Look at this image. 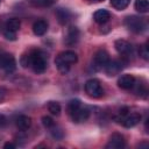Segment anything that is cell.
I'll return each instance as SVG.
<instances>
[{"label": "cell", "instance_id": "6da1fadb", "mask_svg": "<svg viewBox=\"0 0 149 149\" xmlns=\"http://www.w3.org/2000/svg\"><path fill=\"white\" fill-rule=\"evenodd\" d=\"M29 66L36 73H42L47 69V58L44 54L38 50H34L29 54Z\"/></svg>", "mask_w": 149, "mask_h": 149}, {"label": "cell", "instance_id": "7a4b0ae2", "mask_svg": "<svg viewBox=\"0 0 149 149\" xmlns=\"http://www.w3.org/2000/svg\"><path fill=\"white\" fill-rule=\"evenodd\" d=\"M125 24H126V27H127L130 31L136 33V34L144 31L146 28H147V22H146L143 19H141V17H139V16H134V15L126 17Z\"/></svg>", "mask_w": 149, "mask_h": 149}, {"label": "cell", "instance_id": "3957f363", "mask_svg": "<svg viewBox=\"0 0 149 149\" xmlns=\"http://www.w3.org/2000/svg\"><path fill=\"white\" fill-rule=\"evenodd\" d=\"M85 92L93 98H100L104 94V90L101 87V84L98 79H88L85 84Z\"/></svg>", "mask_w": 149, "mask_h": 149}, {"label": "cell", "instance_id": "277c9868", "mask_svg": "<svg viewBox=\"0 0 149 149\" xmlns=\"http://www.w3.org/2000/svg\"><path fill=\"white\" fill-rule=\"evenodd\" d=\"M0 68L3 69L6 72H13L16 68L15 58L10 54H0Z\"/></svg>", "mask_w": 149, "mask_h": 149}, {"label": "cell", "instance_id": "5b68a950", "mask_svg": "<svg viewBox=\"0 0 149 149\" xmlns=\"http://www.w3.org/2000/svg\"><path fill=\"white\" fill-rule=\"evenodd\" d=\"M109 57L107 51L105 50H98L93 57V68L94 70H101L102 68L106 66V64L108 63Z\"/></svg>", "mask_w": 149, "mask_h": 149}, {"label": "cell", "instance_id": "8992f818", "mask_svg": "<svg viewBox=\"0 0 149 149\" xmlns=\"http://www.w3.org/2000/svg\"><path fill=\"white\" fill-rule=\"evenodd\" d=\"M125 144H126L125 137L119 133H114V134L111 135L109 141L106 144V148H108V149H121V148L125 147Z\"/></svg>", "mask_w": 149, "mask_h": 149}, {"label": "cell", "instance_id": "52a82bcc", "mask_svg": "<svg viewBox=\"0 0 149 149\" xmlns=\"http://www.w3.org/2000/svg\"><path fill=\"white\" fill-rule=\"evenodd\" d=\"M79 40V30L77 27L74 26H71L69 29H68V33H66V36H65V44L71 47V45H74Z\"/></svg>", "mask_w": 149, "mask_h": 149}, {"label": "cell", "instance_id": "ba28073f", "mask_svg": "<svg viewBox=\"0 0 149 149\" xmlns=\"http://www.w3.org/2000/svg\"><path fill=\"white\" fill-rule=\"evenodd\" d=\"M122 65H123V63L121 61H112V62L108 61V63L105 66V71L108 76H115L122 70V68H123Z\"/></svg>", "mask_w": 149, "mask_h": 149}, {"label": "cell", "instance_id": "9c48e42d", "mask_svg": "<svg viewBox=\"0 0 149 149\" xmlns=\"http://www.w3.org/2000/svg\"><path fill=\"white\" fill-rule=\"evenodd\" d=\"M70 115H71L73 122L80 123V122H84V121H86V120L88 119V116H90V111H88L87 108H83V107L80 106L77 111H74V112H73L72 114H70Z\"/></svg>", "mask_w": 149, "mask_h": 149}, {"label": "cell", "instance_id": "30bf717a", "mask_svg": "<svg viewBox=\"0 0 149 149\" xmlns=\"http://www.w3.org/2000/svg\"><path fill=\"white\" fill-rule=\"evenodd\" d=\"M118 85L122 90H130L135 85V78L132 74H122L118 79Z\"/></svg>", "mask_w": 149, "mask_h": 149}, {"label": "cell", "instance_id": "8fae6325", "mask_svg": "<svg viewBox=\"0 0 149 149\" xmlns=\"http://www.w3.org/2000/svg\"><path fill=\"white\" fill-rule=\"evenodd\" d=\"M140 121H141V115L139 113H132L129 115H126L121 120V123L126 128H132V127H135Z\"/></svg>", "mask_w": 149, "mask_h": 149}, {"label": "cell", "instance_id": "7c38bea8", "mask_svg": "<svg viewBox=\"0 0 149 149\" xmlns=\"http://www.w3.org/2000/svg\"><path fill=\"white\" fill-rule=\"evenodd\" d=\"M114 45H115L116 51H118L120 55L128 56L129 54H132L133 48H132L130 43H128V42L125 41V40H118V41H115V44H114Z\"/></svg>", "mask_w": 149, "mask_h": 149}, {"label": "cell", "instance_id": "4fadbf2b", "mask_svg": "<svg viewBox=\"0 0 149 149\" xmlns=\"http://www.w3.org/2000/svg\"><path fill=\"white\" fill-rule=\"evenodd\" d=\"M93 19H94V21H95L97 23L104 24V23H106V22L111 19V14H109V12L106 10V9H98V10L93 14Z\"/></svg>", "mask_w": 149, "mask_h": 149}, {"label": "cell", "instance_id": "5bb4252c", "mask_svg": "<svg viewBox=\"0 0 149 149\" xmlns=\"http://www.w3.org/2000/svg\"><path fill=\"white\" fill-rule=\"evenodd\" d=\"M58 57H59L62 61H64L65 63H68L69 65L74 64V63H77V61H78L77 54H76L74 51H71V50H66V51L61 52V54L58 55Z\"/></svg>", "mask_w": 149, "mask_h": 149}, {"label": "cell", "instance_id": "9a60e30c", "mask_svg": "<svg viewBox=\"0 0 149 149\" xmlns=\"http://www.w3.org/2000/svg\"><path fill=\"white\" fill-rule=\"evenodd\" d=\"M48 30V23L44 20H37L36 22H34L33 24V31L35 35L37 36H42L47 33Z\"/></svg>", "mask_w": 149, "mask_h": 149}, {"label": "cell", "instance_id": "2e32d148", "mask_svg": "<svg viewBox=\"0 0 149 149\" xmlns=\"http://www.w3.org/2000/svg\"><path fill=\"white\" fill-rule=\"evenodd\" d=\"M30 126H31V119L29 116H27V115H20V116L16 118V127L21 132L27 130Z\"/></svg>", "mask_w": 149, "mask_h": 149}, {"label": "cell", "instance_id": "e0dca14e", "mask_svg": "<svg viewBox=\"0 0 149 149\" xmlns=\"http://www.w3.org/2000/svg\"><path fill=\"white\" fill-rule=\"evenodd\" d=\"M70 16H71V14H70V12H69L68 9L58 8V9L56 10V17H57V20H58V22H59L61 24H65V23L69 21Z\"/></svg>", "mask_w": 149, "mask_h": 149}, {"label": "cell", "instance_id": "ac0fdd59", "mask_svg": "<svg viewBox=\"0 0 149 149\" xmlns=\"http://www.w3.org/2000/svg\"><path fill=\"white\" fill-rule=\"evenodd\" d=\"M134 7L140 13H147L149 9V2L148 0H135Z\"/></svg>", "mask_w": 149, "mask_h": 149}, {"label": "cell", "instance_id": "d6986e66", "mask_svg": "<svg viewBox=\"0 0 149 149\" xmlns=\"http://www.w3.org/2000/svg\"><path fill=\"white\" fill-rule=\"evenodd\" d=\"M34 7H49L52 6L57 0H28Z\"/></svg>", "mask_w": 149, "mask_h": 149}, {"label": "cell", "instance_id": "ffe728a7", "mask_svg": "<svg viewBox=\"0 0 149 149\" xmlns=\"http://www.w3.org/2000/svg\"><path fill=\"white\" fill-rule=\"evenodd\" d=\"M55 64H56V66H57V69H58V71H59L61 73H66V72L70 70V65H69L68 63H65L64 61H62L58 56H57L56 59H55Z\"/></svg>", "mask_w": 149, "mask_h": 149}, {"label": "cell", "instance_id": "44dd1931", "mask_svg": "<svg viewBox=\"0 0 149 149\" xmlns=\"http://www.w3.org/2000/svg\"><path fill=\"white\" fill-rule=\"evenodd\" d=\"M129 2L130 0H111V5L118 10H123L125 8H127Z\"/></svg>", "mask_w": 149, "mask_h": 149}, {"label": "cell", "instance_id": "7402d4cb", "mask_svg": "<svg viewBox=\"0 0 149 149\" xmlns=\"http://www.w3.org/2000/svg\"><path fill=\"white\" fill-rule=\"evenodd\" d=\"M20 27H21V22L17 19H9L6 22V29H9V30L17 31L20 29Z\"/></svg>", "mask_w": 149, "mask_h": 149}, {"label": "cell", "instance_id": "603a6c76", "mask_svg": "<svg viewBox=\"0 0 149 149\" xmlns=\"http://www.w3.org/2000/svg\"><path fill=\"white\" fill-rule=\"evenodd\" d=\"M48 109L52 115H59L61 114V105L56 101H50L48 104Z\"/></svg>", "mask_w": 149, "mask_h": 149}, {"label": "cell", "instance_id": "cb8c5ba5", "mask_svg": "<svg viewBox=\"0 0 149 149\" xmlns=\"http://www.w3.org/2000/svg\"><path fill=\"white\" fill-rule=\"evenodd\" d=\"M80 107V100L78 99H72L69 101L68 104V111H69V114H72L74 111H77L78 108Z\"/></svg>", "mask_w": 149, "mask_h": 149}, {"label": "cell", "instance_id": "d4e9b609", "mask_svg": "<svg viewBox=\"0 0 149 149\" xmlns=\"http://www.w3.org/2000/svg\"><path fill=\"white\" fill-rule=\"evenodd\" d=\"M49 129H50L51 135H52L56 140H59V139H62V137H63V132H62L58 127H55V125H54L51 128H49Z\"/></svg>", "mask_w": 149, "mask_h": 149}, {"label": "cell", "instance_id": "484cf974", "mask_svg": "<svg viewBox=\"0 0 149 149\" xmlns=\"http://www.w3.org/2000/svg\"><path fill=\"white\" fill-rule=\"evenodd\" d=\"M3 36L9 41H15L16 40V31H13V30H9V29H5L3 30Z\"/></svg>", "mask_w": 149, "mask_h": 149}, {"label": "cell", "instance_id": "4316f807", "mask_svg": "<svg viewBox=\"0 0 149 149\" xmlns=\"http://www.w3.org/2000/svg\"><path fill=\"white\" fill-rule=\"evenodd\" d=\"M139 54H140V56H141L144 61H148V59H149V51H148V48H147V45H146V44H144V45H142V47L140 48Z\"/></svg>", "mask_w": 149, "mask_h": 149}, {"label": "cell", "instance_id": "83f0119b", "mask_svg": "<svg viewBox=\"0 0 149 149\" xmlns=\"http://www.w3.org/2000/svg\"><path fill=\"white\" fill-rule=\"evenodd\" d=\"M42 123H43V126L47 127V128H51V127L55 125L54 120H52L50 116H43V118H42Z\"/></svg>", "mask_w": 149, "mask_h": 149}, {"label": "cell", "instance_id": "f1b7e54d", "mask_svg": "<svg viewBox=\"0 0 149 149\" xmlns=\"http://www.w3.org/2000/svg\"><path fill=\"white\" fill-rule=\"evenodd\" d=\"M7 97V88L3 86H0V102H2Z\"/></svg>", "mask_w": 149, "mask_h": 149}, {"label": "cell", "instance_id": "f546056e", "mask_svg": "<svg viewBox=\"0 0 149 149\" xmlns=\"http://www.w3.org/2000/svg\"><path fill=\"white\" fill-rule=\"evenodd\" d=\"M21 64H22L23 68L29 66V55H24V56H22V58H21Z\"/></svg>", "mask_w": 149, "mask_h": 149}, {"label": "cell", "instance_id": "4dcf8cb0", "mask_svg": "<svg viewBox=\"0 0 149 149\" xmlns=\"http://www.w3.org/2000/svg\"><path fill=\"white\" fill-rule=\"evenodd\" d=\"M6 125H7V119H6V116L2 115V114H0V128H3Z\"/></svg>", "mask_w": 149, "mask_h": 149}, {"label": "cell", "instance_id": "1f68e13d", "mask_svg": "<svg viewBox=\"0 0 149 149\" xmlns=\"http://www.w3.org/2000/svg\"><path fill=\"white\" fill-rule=\"evenodd\" d=\"M15 147L16 146L14 143H12V142H7V143L3 144V148H15Z\"/></svg>", "mask_w": 149, "mask_h": 149}, {"label": "cell", "instance_id": "d6a6232c", "mask_svg": "<svg viewBox=\"0 0 149 149\" xmlns=\"http://www.w3.org/2000/svg\"><path fill=\"white\" fill-rule=\"evenodd\" d=\"M91 1H93V2H102L104 0H91Z\"/></svg>", "mask_w": 149, "mask_h": 149}]
</instances>
